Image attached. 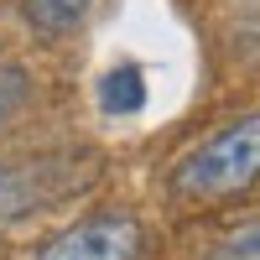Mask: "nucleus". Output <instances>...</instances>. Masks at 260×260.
I'll return each instance as SVG.
<instances>
[{
  "label": "nucleus",
  "instance_id": "obj_7",
  "mask_svg": "<svg viewBox=\"0 0 260 260\" xmlns=\"http://www.w3.org/2000/svg\"><path fill=\"white\" fill-rule=\"evenodd\" d=\"M26 99H31V78H26V68L6 62V68H0V125H6Z\"/></svg>",
  "mask_w": 260,
  "mask_h": 260
},
{
  "label": "nucleus",
  "instance_id": "obj_5",
  "mask_svg": "<svg viewBox=\"0 0 260 260\" xmlns=\"http://www.w3.org/2000/svg\"><path fill=\"white\" fill-rule=\"evenodd\" d=\"M99 104H104V115H136V110H146V73L136 68V62L110 68L99 78Z\"/></svg>",
  "mask_w": 260,
  "mask_h": 260
},
{
  "label": "nucleus",
  "instance_id": "obj_4",
  "mask_svg": "<svg viewBox=\"0 0 260 260\" xmlns=\"http://www.w3.org/2000/svg\"><path fill=\"white\" fill-rule=\"evenodd\" d=\"M89 6L94 0H21V16H26V26L37 37H68L83 26Z\"/></svg>",
  "mask_w": 260,
  "mask_h": 260
},
{
  "label": "nucleus",
  "instance_id": "obj_6",
  "mask_svg": "<svg viewBox=\"0 0 260 260\" xmlns=\"http://www.w3.org/2000/svg\"><path fill=\"white\" fill-rule=\"evenodd\" d=\"M208 260H260V219H245L240 229H229Z\"/></svg>",
  "mask_w": 260,
  "mask_h": 260
},
{
  "label": "nucleus",
  "instance_id": "obj_3",
  "mask_svg": "<svg viewBox=\"0 0 260 260\" xmlns=\"http://www.w3.org/2000/svg\"><path fill=\"white\" fill-rule=\"evenodd\" d=\"M52 161H26V167H0V224L21 219L42 203H52Z\"/></svg>",
  "mask_w": 260,
  "mask_h": 260
},
{
  "label": "nucleus",
  "instance_id": "obj_1",
  "mask_svg": "<svg viewBox=\"0 0 260 260\" xmlns=\"http://www.w3.org/2000/svg\"><path fill=\"white\" fill-rule=\"evenodd\" d=\"M255 182H260V110L240 115L234 125L213 130L203 146H192L187 156L172 167L167 198L208 208V203L240 198V192L255 187Z\"/></svg>",
  "mask_w": 260,
  "mask_h": 260
},
{
  "label": "nucleus",
  "instance_id": "obj_2",
  "mask_svg": "<svg viewBox=\"0 0 260 260\" xmlns=\"http://www.w3.org/2000/svg\"><path fill=\"white\" fill-rule=\"evenodd\" d=\"M151 245V229L125 208H104V213H89L47 240L37 250V260H141Z\"/></svg>",
  "mask_w": 260,
  "mask_h": 260
}]
</instances>
